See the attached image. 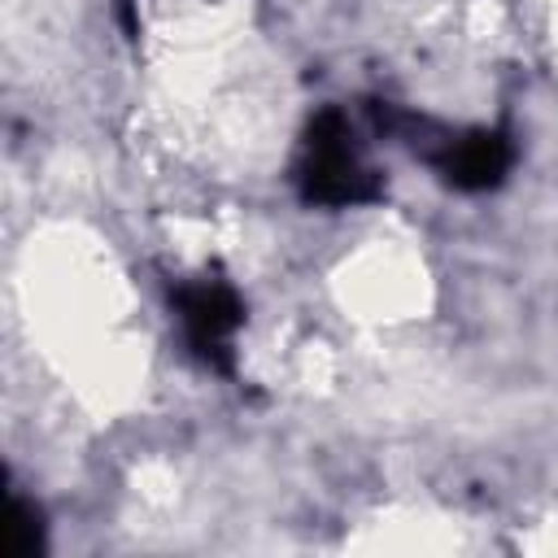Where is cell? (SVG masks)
Instances as JSON below:
<instances>
[{
  "mask_svg": "<svg viewBox=\"0 0 558 558\" xmlns=\"http://www.w3.org/2000/svg\"><path fill=\"white\" fill-rule=\"evenodd\" d=\"M292 179L310 205H327V209H349V205H366L384 196V179L366 161L362 140L349 113L340 109H323L310 118L301 148H296Z\"/></svg>",
  "mask_w": 558,
  "mask_h": 558,
  "instance_id": "cell-2",
  "label": "cell"
},
{
  "mask_svg": "<svg viewBox=\"0 0 558 558\" xmlns=\"http://www.w3.org/2000/svg\"><path fill=\"white\" fill-rule=\"evenodd\" d=\"M371 122L379 135H392L397 144H405L423 166H432L458 192L497 187L514 157L506 131H488V126H445L436 118L392 109V105H371Z\"/></svg>",
  "mask_w": 558,
  "mask_h": 558,
  "instance_id": "cell-1",
  "label": "cell"
},
{
  "mask_svg": "<svg viewBox=\"0 0 558 558\" xmlns=\"http://www.w3.org/2000/svg\"><path fill=\"white\" fill-rule=\"evenodd\" d=\"M170 305H174V318H179V331L192 349L196 362H205L209 371H231V344H235V331L244 323V301L240 292L231 288V279L222 275H196V279H183L170 288Z\"/></svg>",
  "mask_w": 558,
  "mask_h": 558,
  "instance_id": "cell-3",
  "label": "cell"
},
{
  "mask_svg": "<svg viewBox=\"0 0 558 558\" xmlns=\"http://www.w3.org/2000/svg\"><path fill=\"white\" fill-rule=\"evenodd\" d=\"M4 532H9V554L13 558H26V554L39 549V514L22 497H13V523H4Z\"/></svg>",
  "mask_w": 558,
  "mask_h": 558,
  "instance_id": "cell-4",
  "label": "cell"
}]
</instances>
